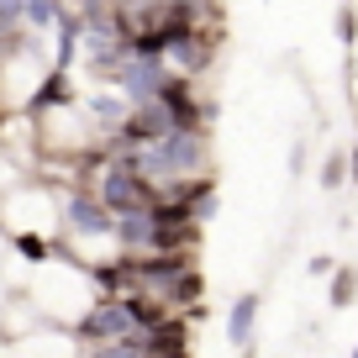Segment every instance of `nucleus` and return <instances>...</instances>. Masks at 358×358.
<instances>
[{
  "label": "nucleus",
  "mask_w": 358,
  "mask_h": 358,
  "mask_svg": "<svg viewBox=\"0 0 358 358\" xmlns=\"http://www.w3.org/2000/svg\"><path fill=\"white\" fill-rule=\"evenodd\" d=\"M348 179L358 185V143H353V153H348Z\"/></svg>",
  "instance_id": "f8f14e48"
},
{
  "label": "nucleus",
  "mask_w": 358,
  "mask_h": 358,
  "mask_svg": "<svg viewBox=\"0 0 358 358\" xmlns=\"http://www.w3.org/2000/svg\"><path fill=\"white\" fill-rule=\"evenodd\" d=\"M27 11H32V22H37V27H48V22H53V11H58V6H53V0H32Z\"/></svg>",
  "instance_id": "9d476101"
},
{
  "label": "nucleus",
  "mask_w": 358,
  "mask_h": 358,
  "mask_svg": "<svg viewBox=\"0 0 358 358\" xmlns=\"http://www.w3.org/2000/svg\"><path fill=\"white\" fill-rule=\"evenodd\" d=\"M322 185H327V190H343V185H348V148H332V153H327Z\"/></svg>",
  "instance_id": "0eeeda50"
},
{
  "label": "nucleus",
  "mask_w": 358,
  "mask_h": 358,
  "mask_svg": "<svg viewBox=\"0 0 358 358\" xmlns=\"http://www.w3.org/2000/svg\"><path fill=\"white\" fill-rule=\"evenodd\" d=\"M16 253H22L27 264H48V258H53V248H48L37 232H16Z\"/></svg>",
  "instance_id": "1a4fd4ad"
},
{
  "label": "nucleus",
  "mask_w": 358,
  "mask_h": 358,
  "mask_svg": "<svg viewBox=\"0 0 358 358\" xmlns=\"http://www.w3.org/2000/svg\"><path fill=\"white\" fill-rule=\"evenodd\" d=\"M95 195H101V206L111 216H143V211H153V206H158V185H153V179H143L137 169H127L122 158L101 174Z\"/></svg>",
  "instance_id": "f257e3e1"
},
{
  "label": "nucleus",
  "mask_w": 358,
  "mask_h": 358,
  "mask_svg": "<svg viewBox=\"0 0 358 358\" xmlns=\"http://www.w3.org/2000/svg\"><path fill=\"white\" fill-rule=\"evenodd\" d=\"M79 332H85V343L106 348V343H122V337H137V327H132V316H127L122 301H101L85 322H79Z\"/></svg>",
  "instance_id": "f03ea898"
},
{
  "label": "nucleus",
  "mask_w": 358,
  "mask_h": 358,
  "mask_svg": "<svg viewBox=\"0 0 358 358\" xmlns=\"http://www.w3.org/2000/svg\"><path fill=\"white\" fill-rule=\"evenodd\" d=\"M353 295H358V268H353V264H337V274H332V290H327L332 311H348V306H353Z\"/></svg>",
  "instance_id": "423d86ee"
},
{
  "label": "nucleus",
  "mask_w": 358,
  "mask_h": 358,
  "mask_svg": "<svg viewBox=\"0 0 358 358\" xmlns=\"http://www.w3.org/2000/svg\"><path fill=\"white\" fill-rule=\"evenodd\" d=\"M322 274H337V258L332 253H316L311 258V280H322Z\"/></svg>",
  "instance_id": "9b49d317"
},
{
  "label": "nucleus",
  "mask_w": 358,
  "mask_h": 358,
  "mask_svg": "<svg viewBox=\"0 0 358 358\" xmlns=\"http://www.w3.org/2000/svg\"><path fill=\"white\" fill-rule=\"evenodd\" d=\"M353 358H358V348H353Z\"/></svg>",
  "instance_id": "4468645a"
},
{
  "label": "nucleus",
  "mask_w": 358,
  "mask_h": 358,
  "mask_svg": "<svg viewBox=\"0 0 358 358\" xmlns=\"http://www.w3.org/2000/svg\"><path fill=\"white\" fill-rule=\"evenodd\" d=\"M69 227L74 232H116V216L101 206V195L95 190H79V195H69Z\"/></svg>",
  "instance_id": "7ed1b4c3"
},
{
  "label": "nucleus",
  "mask_w": 358,
  "mask_h": 358,
  "mask_svg": "<svg viewBox=\"0 0 358 358\" xmlns=\"http://www.w3.org/2000/svg\"><path fill=\"white\" fill-rule=\"evenodd\" d=\"M243 358H258V343H248V348H243Z\"/></svg>",
  "instance_id": "ddd939ff"
},
{
  "label": "nucleus",
  "mask_w": 358,
  "mask_h": 358,
  "mask_svg": "<svg viewBox=\"0 0 358 358\" xmlns=\"http://www.w3.org/2000/svg\"><path fill=\"white\" fill-rule=\"evenodd\" d=\"M74 101V85H69V69H53L43 79V90L32 95V111H53V106H69Z\"/></svg>",
  "instance_id": "39448f33"
},
{
  "label": "nucleus",
  "mask_w": 358,
  "mask_h": 358,
  "mask_svg": "<svg viewBox=\"0 0 358 358\" xmlns=\"http://www.w3.org/2000/svg\"><path fill=\"white\" fill-rule=\"evenodd\" d=\"M332 32H337V43L343 48H358V16H353V6H337V16H332Z\"/></svg>",
  "instance_id": "6e6552de"
},
{
  "label": "nucleus",
  "mask_w": 358,
  "mask_h": 358,
  "mask_svg": "<svg viewBox=\"0 0 358 358\" xmlns=\"http://www.w3.org/2000/svg\"><path fill=\"white\" fill-rule=\"evenodd\" d=\"M258 306H264V295H258V290H243V295L232 301V311H227V343H232V348H248V343H253Z\"/></svg>",
  "instance_id": "20e7f679"
}]
</instances>
